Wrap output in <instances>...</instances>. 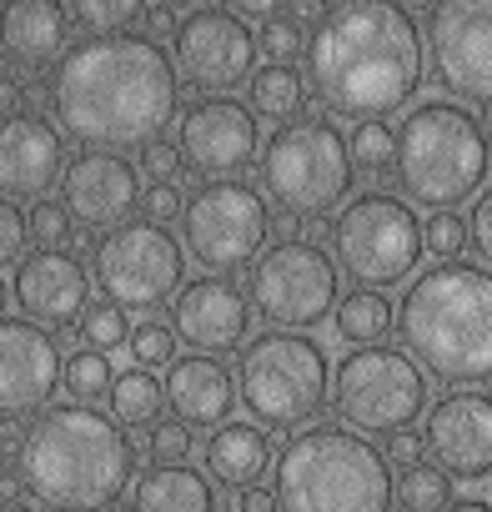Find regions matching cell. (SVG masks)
Returning <instances> with one entry per match:
<instances>
[{"instance_id":"6da1fadb","label":"cell","mask_w":492,"mask_h":512,"mask_svg":"<svg viewBox=\"0 0 492 512\" xmlns=\"http://www.w3.org/2000/svg\"><path fill=\"white\" fill-rule=\"evenodd\" d=\"M51 121L86 151H126L156 141L181 111V76L161 41L81 36L46 76Z\"/></svg>"},{"instance_id":"7a4b0ae2","label":"cell","mask_w":492,"mask_h":512,"mask_svg":"<svg viewBox=\"0 0 492 512\" xmlns=\"http://www.w3.org/2000/svg\"><path fill=\"white\" fill-rule=\"evenodd\" d=\"M422 56L412 11L387 0H347L327 6L307 36V86L342 121H382L417 96L427 76Z\"/></svg>"},{"instance_id":"3957f363","label":"cell","mask_w":492,"mask_h":512,"mask_svg":"<svg viewBox=\"0 0 492 512\" xmlns=\"http://www.w3.org/2000/svg\"><path fill=\"white\" fill-rule=\"evenodd\" d=\"M136 482V442L96 407H46L16 442V487L41 512H111Z\"/></svg>"},{"instance_id":"277c9868","label":"cell","mask_w":492,"mask_h":512,"mask_svg":"<svg viewBox=\"0 0 492 512\" xmlns=\"http://www.w3.org/2000/svg\"><path fill=\"white\" fill-rule=\"evenodd\" d=\"M402 352L452 387L492 382V272L477 262H432L397 307Z\"/></svg>"},{"instance_id":"5b68a950","label":"cell","mask_w":492,"mask_h":512,"mask_svg":"<svg viewBox=\"0 0 492 512\" xmlns=\"http://www.w3.org/2000/svg\"><path fill=\"white\" fill-rule=\"evenodd\" d=\"M277 512H392L397 477L382 447L347 427H302L272 462Z\"/></svg>"},{"instance_id":"8992f818","label":"cell","mask_w":492,"mask_h":512,"mask_svg":"<svg viewBox=\"0 0 492 512\" xmlns=\"http://www.w3.org/2000/svg\"><path fill=\"white\" fill-rule=\"evenodd\" d=\"M492 141L462 101H417L397 126L402 191L427 211H452L482 191Z\"/></svg>"},{"instance_id":"52a82bcc","label":"cell","mask_w":492,"mask_h":512,"mask_svg":"<svg viewBox=\"0 0 492 512\" xmlns=\"http://www.w3.org/2000/svg\"><path fill=\"white\" fill-rule=\"evenodd\" d=\"M236 397L257 427H302L332 397V357L307 332H262L236 352Z\"/></svg>"},{"instance_id":"ba28073f","label":"cell","mask_w":492,"mask_h":512,"mask_svg":"<svg viewBox=\"0 0 492 512\" xmlns=\"http://www.w3.org/2000/svg\"><path fill=\"white\" fill-rule=\"evenodd\" d=\"M262 191L292 211V216H327L352 196V151L332 116H302L292 126H277V136L262 146Z\"/></svg>"},{"instance_id":"9c48e42d","label":"cell","mask_w":492,"mask_h":512,"mask_svg":"<svg viewBox=\"0 0 492 512\" xmlns=\"http://www.w3.org/2000/svg\"><path fill=\"white\" fill-rule=\"evenodd\" d=\"M332 412L357 437H397L427 412V372L402 347H352L332 367Z\"/></svg>"},{"instance_id":"30bf717a","label":"cell","mask_w":492,"mask_h":512,"mask_svg":"<svg viewBox=\"0 0 492 512\" xmlns=\"http://www.w3.org/2000/svg\"><path fill=\"white\" fill-rule=\"evenodd\" d=\"M332 256L367 292L402 287L422 262V221L392 191H362L332 216Z\"/></svg>"},{"instance_id":"8fae6325","label":"cell","mask_w":492,"mask_h":512,"mask_svg":"<svg viewBox=\"0 0 492 512\" xmlns=\"http://www.w3.org/2000/svg\"><path fill=\"white\" fill-rule=\"evenodd\" d=\"M246 302L272 332H312L342 302V272L312 241H277L246 267Z\"/></svg>"},{"instance_id":"7c38bea8","label":"cell","mask_w":492,"mask_h":512,"mask_svg":"<svg viewBox=\"0 0 492 512\" xmlns=\"http://www.w3.org/2000/svg\"><path fill=\"white\" fill-rule=\"evenodd\" d=\"M91 282L121 312H151L186 287V251L156 221H121L91 251Z\"/></svg>"},{"instance_id":"4fadbf2b","label":"cell","mask_w":492,"mask_h":512,"mask_svg":"<svg viewBox=\"0 0 492 512\" xmlns=\"http://www.w3.org/2000/svg\"><path fill=\"white\" fill-rule=\"evenodd\" d=\"M272 211L267 196L246 181H201L181 211V251L211 272H241L267 251Z\"/></svg>"},{"instance_id":"5bb4252c","label":"cell","mask_w":492,"mask_h":512,"mask_svg":"<svg viewBox=\"0 0 492 512\" xmlns=\"http://www.w3.org/2000/svg\"><path fill=\"white\" fill-rule=\"evenodd\" d=\"M427 56L447 96L492 106V0H447L427 11Z\"/></svg>"},{"instance_id":"9a60e30c","label":"cell","mask_w":492,"mask_h":512,"mask_svg":"<svg viewBox=\"0 0 492 512\" xmlns=\"http://www.w3.org/2000/svg\"><path fill=\"white\" fill-rule=\"evenodd\" d=\"M176 76L221 96L257 76V36L231 6H196L176 21Z\"/></svg>"},{"instance_id":"2e32d148","label":"cell","mask_w":492,"mask_h":512,"mask_svg":"<svg viewBox=\"0 0 492 512\" xmlns=\"http://www.w3.org/2000/svg\"><path fill=\"white\" fill-rule=\"evenodd\" d=\"M176 151L196 176L236 181V171H246L262 156V126L252 106H241L236 96H201L181 111Z\"/></svg>"},{"instance_id":"e0dca14e","label":"cell","mask_w":492,"mask_h":512,"mask_svg":"<svg viewBox=\"0 0 492 512\" xmlns=\"http://www.w3.org/2000/svg\"><path fill=\"white\" fill-rule=\"evenodd\" d=\"M61 377L66 357L46 327L26 317H0V422L46 412L61 392Z\"/></svg>"},{"instance_id":"ac0fdd59","label":"cell","mask_w":492,"mask_h":512,"mask_svg":"<svg viewBox=\"0 0 492 512\" xmlns=\"http://www.w3.org/2000/svg\"><path fill=\"white\" fill-rule=\"evenodd\" d=\"M427 452L452 482L492 477V392L457 387L427 412Z\"/></svg>"},{"instance_id":"d6986e66","label":"cell","mask_w":492,"mask_h":512,"mask_svg":"<svg viewBox=\"0 0 492 512\" xmlns=\"http://www.w3.org/2000/svg\"><path fill=\"white\" fill-rule=\"evenodd\" d=\"M141 171L121 151H81L66 161L61 176V206L71 221L91 231H116L141 206Z\"/></svg>"},{"instance_id":"ffe728a7","label":"cell","mask_w":492,"mask_h":512,"mask_svg":"<svg viewBox=\"0 0 492 512\" xmlns=\"http://www.w3.org/2000/svg\"><path fill=\"white\" fill-rule=\"evenodd\" d=\"M171 332L196 357L241 352L252 342V302H246L241 287H231L226 277H191L171 297Z\"/></svg>"},{"instance_id":"44dd1931","label":"cell","mask_w":492,"mask_h":512,"mask_svg":"<svg viewBox=\"0 0 492 512\" xmlns=\"http://www.w3.org/2000/svg\"><path fill=\"white\" fill-rule=\"evenodd\" d=\"M11 302L21 307L26 322L36 327H76L91 307V272L81 267V256L71 251H36L21 256L16 282H11Z\"/></svg>"},{"instance_id":"7402d4cb","label":"cell","mask_w":492,"mask_h":512,"mask_svg":"<svg viewBox=\"0 0 492 512\" xmlns=\"http://www.w3.org/2000/svg\"><path fill=\"white\" fill-rule=\"evenodd\" d=\"M66 176V136L51 116L21 111L0 121V196L41 201Z\"/></svg>"},{"instance_id":"603a6c76","label":"cell","mask_w":492,"mask_h":512,"mask_svg":"<svg viewBox=\"0 0 492 512\" xmlns=\"http://www.w3.org/2000/svg\"><path fill=\"white\" fill-rule=\"evenodd\" d=\"M161 397L171 407L176 422L186 427H221L236 407V377L221 357H176L166 367V382H161Z\"/></svg>"},{"instance_id":"cb8c5ba5","label":"cell","mask_w":492,"mask_h":512,"mask_svg":"<svg viewBox=\"0 0 492 512\" xmlns=\"http://www.w3.org/2000/svg\"><path fill=\"white\" fill-rule=\"evenodd\" d=\"M201 457H206L211 482L246 492V487H262V477L277 462V447H272L267 427H257V422H221V427H211Z\"/></svg>"},{"instance_id":"d4e9b609","label":"cell","mask_w":492,"mask_h":512,"mask_svg":"<svg viewBox=\"0 0 492 512\" xmlns=\"http://www.w3.org/2000/svg\"><path fill=\"white\" fill-rule=\"evenodd\" d=\"M66 36H71V16L56 0H16V6H0V46L21 66H56L66 56Z\"/></svg>"},{"instance_id":"484cf974","label":"cell","mask_w":492,"mask_h":512,"mask_svg":"<svg viewBox=\"0 0 492 512\" xmlns=\"http://www.w3.org/2000/svg\"><path fill=\"white\" fill-rule=\"evenodd\" d=\"M126 512H216V487L191 462H156L136 472Z\"/></svg>"},{"instance_id":"4316f807","label":"cell","mask_w":492,"mask_h":512,"mask_svg":"<svg viewBox=\"0 0 492 512\" xmlns=\"http://www.w3.org/2000/svg\"><path fill=\"white\" fill-rule=\"evenodd\" d=\"M246 96H252V116L262 121H277V126H292L307 116V101H312V86L297 66H257V76L246 81Z\"/></svg>"},{"instance_id":"83f0119b","label":"cell","mask_w":492,"mask_h":512,"mask_svg":"<svg viewBox=\"0 0 492 512\" xmlns=\"http://www.w3.org/2000/svg\"><path fill=\"white\" fill-rule=\"evenodd\" d=\"M392 327H397V307H392L382 292H367V287L347 292V297L337 302V312H332V332H337L347 347H377Z\"/></svg>"},{"instance_id":"f1b7e54d","label":"cell","mask_w":492,"mask_h":512,"mask_svg":"<svg viewBox=\"0 0 492 512\" xmlns=\"http://www.w3.org/2000/svg\"><path fill=\"white\" fill-rule=\"evenodd\" d=\"M161 382L146 372V367H126V372H116V382H111V417L121 422V427H156V417H161Z\"/></svg>"},{"instance_id":"f546056e","label":"cell","mask_w":492,"mask_h":512,"mask_svg":"<svg viewBox=\"0 0 492 512\" xmlns=\"http://www.w3.org/2000/svg\"><path fill=\"white\" fill-rule=\"evenodd\" d=\"M257 56H267V66H297V56H307V21L277 6L257 31Z\"/></svg>"},{"instance_id":"4dcf8cb0","label":"cell","mask_w":492,"mask_h":512,"mask_svg":"<svg viewBox=\"0 0 492 512\" xmlns=\"http://www.w3.org/2000/svg\"><path fill=\"white\" fill-rule=\"evenodd\" d=\"M397 502H402V512H442L452 502V477L437 462H412V467H402Z\"/></svg>"},{"instance_id":"1f68e13d","label":"cell","mask_w":492,"mask_h":512,"mask_svg":"<svg viewBox=\"0 0 492 512\" xmlns=\"http://www.w3.org/2000/svg\"><path fill=\"white\" fill-rule=\"evenodd\" d=\"M66 16L86 36H126L146 16V6H131V0H76V6H66Z\"/></svg>"},{"instance_id":"d6a6232c","label":"cell","mask_w":492,"mask_h":512,"mask_svg":"<svg viewBox=\"0 0 492 512\" xmlns=\"http://www.w3.org/2000/svg\"><path fill=\"white\" fill-rule=\"evenodd\" d=\"M347 151H352V171L362 166L367 176H387L397 171V131L387 121H362L352 136H347Z\"/></svg>"},{"instance_id":"836d02e7","label":"cell","mask_w":492,"mask_h":512,"mask_svg":"<svg viewBox=\"0 0 492 512\" xmlns=\"http://www.w3.org/2000/svg\"><path fill=\"white\" fill-rule=\"evenodd\" d=\"M111 382H116V372H111V357H101V352H76V357H66V377H61V387L76 397V407H96L101 397H111Z\"/></svg>"},{"instance_id":"e575fe53","label":"cell","mask_w":492,"mask_h":512,"mask_svg":"<svg viewBox=\"0 0 492 512\" xmlns=\"http://www.w3.org/2000/svg\"><path fill=\"white\" fill-rule=\"evenodd\" d=\"M76 327H81L86 352H101V357H111V352H121V347L131 342V317H126L116 302H91Z\"/></svg>"},{"instance_id":"d590c367","label":"cell","mask_w":492,"mask_h":512,"mask_svg":"<svg viewBox=\"0 0 492 512\" xmlns=\"http://www.w3.org/2000/svg\"><path fill=\"white\" fill-rule=\"evenodd\" d=\"M26 236L36 241V251H66V246L76 241V221L66 216L61 201L41 196V201L26 211Z\"/></svg>"},{"instance_id":"8d00e7d4","label":"cell","mask_w":492,"mask_h":512,"mask_svg":"<svg viewBox=\"0 0 492 512\" xmlns=\"http://www.w3.org/2000/svg\"><path fill=\"white\" fill-rule=\"evenodd\" d=\"M467 251V216L457 211H432L422 221V256H437V262H457Z\"/></svg>"},{"instance_id":"74e56055","label":"cell","mask_w":492,"mask_h":512,"mask_svg":"<svg viewBox=\"0 0 492 512\" xmlns=\"http://www.w3.org/2000/svg\"><path fill=\"white\" fill-rule=\"evenodd\" d=\"M126 352L136 357V367H171L176 362V332L161 327V322H141V327H131Z\"/></svg>"},{"instance_id":"f35d334b","label":"cell","mask_w":492,"mask_h":512,"mask_svg":"<svg viewBox=\"0 0 492 512\" xmlns=\"http://www.w3.org/2000/svg\"><path fill=\"white\" fill-rule=\"evenodd\" d=\"M26 211L11 201V196H0V267H21V256H26Z\"/></svg>"},{"instance_id":"ab89813d","label":"cell","mask_w":492,"mask_h":512,"mask_svg":"<svg viewBox=\"0 0 492 512\" xmlns=\"http://www.w3.org/2000/svg\"><path fill=\"white\" fill-rule=\"evenodd\" d=\"M467 246L482 256V267L492 272V186H482L472 196V211H467Z\"/></svg>"},{"instance_id":"60d3db41","label":"cell","mask_w":492,"mask_h":512,"mask_svg":"<svg viewBox=\"0 0 492 512\" xmlns=\"http://www.w3.org/2000/svg\"><path fill=\"white\" fill-rule=\"evenodd\" d=\"M181 151H176V141H166V136H156V141H146L141 146V156H136V171H146L151 176V186L156 181H176L181 176Z\"/></svg>"},{"instance_id":"b9f144b4","label":"cell","mask_w":492,"mask_h":512,"mask_svg":"<svg viewBox=\"0 0 492 512\" xmlns=\"http://www.w3.org/2000/svg\"><path fill=\"white\" fill-rule=\"evenodd\" d=\"M181 211H186V196H181L176 181H156V186L141 191V221L166 226V221H181Z\"/></svg>"},{"instance_id":"7bdbcfd3","label":"cell","mask_w":492,"mask_h":512,"mask_svg":"<svg viewBox=\"0 0 492 512\" xmlns=\"http://www.w3.org/2000/svg\"><path fill=\"white\" fill-rule=\"evenodd\" d=\"M146 447H151V457H156V462H186V457H191V427H186V422H176V417H166V422H156V427H151Z\"/></svg>"},{"instance_id":"ee69618b","label":"cell","mask_w":492,"mask_h":512,"mask_svg":"<svg viewBox=\"0 0 492 512\" xmlns=\"http://www.w3.org/2000/svg\"><path fill=\"white\" fill-rule=\"evenodd\" d=\"M387 462H397V467L427 462V437H422L417 427H402L397 437H387Z\"/></svg>"},{"instance_id":"f6af8a7d","label":"cell","mask_w":492,"mask_h":512,"mask_svg":"<svg viewBox=\"0 0 492 512\" xmlns=\"http://www.w3.org/2000/svg\"><path fill=\"white\" fill-rule=\"evenodd\" d=\"M26 81L21 76H11V71H0V121H11V116H21V111H31L26 106Z\"/></svg>"},{"instance_id":"bcb514c9","label":"cell","mask_w":492,"mask_h":512,"mask_svg":"<svg viewBox=\"0 0 492 512\" xmlns=\"http://www.w3.org/2000/svg\"><path fill=\"white\" fill-rule=\"evenodd\" d=\"M231 512H277V497H272V487H246V492H236Z\"/></svg>"},{"instance_id":"7dc6e473","label":"cell","mask_w":492,"mask_h":512,"mask_svg":"<svg viewBox=\"0 0 492 512\" xmlns=\"http://www.w3.org/2000/svg\"><path fill=\"white\" fill-rule=\"evenodd\" d=\"M272 231H277V241H302V216L282 211V216H272Z\"/></svg>"},{"instance_id":"c3c4849f","label":"cell","mask_w":492,"mask_h":512,"mask_svg":"<svg viewBox=\"0 0 492 512\" xmlns=\"http://www.w3.org/2000/svg\"><path fill=\"white\" fill-rule=\"evenodd\" d=\"M141 21H146V26H151L156 36H166V31H176V16H171L166 6H146V16H141Z\"/></svg>"},{"instance_id":"681fc988","label":"cell","mask_w":492,"mask_h":512,"mask_svg":"<svg viewBox=\"0 0 492 512\" xmlns=\"http://www.w3.org/2000/svg\"><path fill=\"white\" fill-rule=\"evenodd\" d=\"M442 512H492V502L487 497H452Z\"/></svg>"},{"instance_id":"f907efd6","label":"cell","mask_w":492,"mask_h":512,"mask_svg":"<svg viewBox=\"0 0 492 512\" xmlns=\"http://www.w3.org/2000/svg\"><path fill=\"white\" fill-rule=\"evenodd\" d=\"M0 512H41V507L26 502V497H0Z\"/></svg>"},{"instance_id":"816d5d0a","label":"cell","mask_w":492,"mask_h":512,"mask_svg":"<svg viewBox=\"0 0 492 512\" xmlns=\"http://www.w3.org/2000/svg\"><path fill=\"white\" fill-rule=\"evenodd\" d=\"M6 307H11V282L0 277V317H6Z\"/></svg>"},{"instance_id":"f5cc1de1","label":"cell","mask_w":492,"mask_h":512,"mask_svg":"<svg viewBox=\"0 0 492 512\" xmlns=\"http://www.w3.org/2000/svg\"><path fill=\"white\" fill-rule=\"evenodd\" d=\"M482 131L492 136V106H482Z\"/></svg>"},{"instance_id":"db71d44e","label":"cell","mask_w":492,"mask_h":512,"mask_svg":"<svg viewBox=\"0 0 492 512\" xmlns=\"http://www.w3.org/2000/svg\"><path fill=\"white\" fill-rule=\"evenodd\" d=\"M0 477H6V447H0Z\"/></svg>"}]
</instances>
